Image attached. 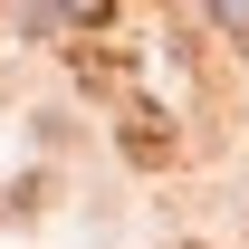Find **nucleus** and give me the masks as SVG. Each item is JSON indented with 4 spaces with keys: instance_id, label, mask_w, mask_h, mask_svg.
<instances>
[{
    "instance_id": "1",
    "label": "nucleus",
    "mask_w": 249,
    "mask_h": 249,
    "mask_svg": "<svg viewBox=\"0 0 249 249\" xmlns=\"http://www.w3.org/2000/svg\"><path fill=\"white\" fill-rule=\"evenodd\" d=\"M67 67H77V87H96V96H134V58H124V48H106V38H77V48H67Z\"/></svg>"
},
{
    "instance_id": "2",
    "label": "nucleus",
    "mask_w": 249,
    "mask_h": 249,
    "mask_svg": "<svg viewBox=\"0 0 249 249\" xmlns=\"http://www.w3.org/2000/svg\"><path fill=\"white\" fill-rule=\"evenodd\" d=\"M124 154L144 163V173H163V163H173V124H163V115H144V106H134V115H124Z\"/></svg>"
},
{
    "instance_id": "3",
    "label": "nucleus",
    "mask_w": 249,
    "mask_h": 249,
    "mask_svg": "<svg viewBox=\"0 0 249 249\" xmlns=\"http://www.w3.org/2000/svg\"><path fill=\"white\" fill-rule=\"evenodd\" d=\"M67 19H77V29H106V19H115V0H58Z\"/></svg>"
}]
</instances>
